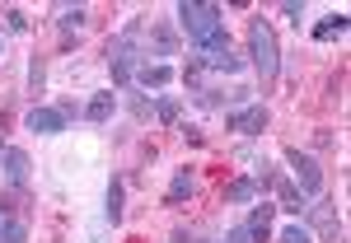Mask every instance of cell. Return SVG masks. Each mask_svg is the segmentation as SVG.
<instances>
[{
	"mask_svg": "<svg viewBox=\"0 0 351 243\" xmlns=\"http://www.w3.org/2000/svg\"><path fill=\"white\" fill-rule=\"evenodd\" d=\"M150 47H155V56H173V52H178L173 28H169V24H155V28H150ZM150 47H145V61H150Z\"/></svg>",
	"mask_w": 351,
	"mask_h": 243,
	"instance_id": "17",
	"label": "cell"
},
{
	"mask_svg": "<svg viewBox=\"0 0 351 243\" xmlns=\"http://www.w3.org/2000/svg\"><path fill=\"white\" fill-rule=\"evenodd\" d=\"M43 84H47V61H43V56H33V61H28V89H33V94H43Z\"/></svg>",
	"mask_w": 351,
	"mask_h": 243,
	"instance_id": "22",
	"label": "cell"
},
{
	"mask_svg": "<svg viewBox=\"0 0 351 243\" xmlns=\"http://www.w3.org/2000/svg\"><path fill=\"white\" fill-rule=\"evenodd\" d=\"M173 243H192V234L188 229H173Z\"/></svg>",
	"mask_w": 351,
	"mask_h": 243,
	"instance_id": "28",
	"label": "cell"
},
{
	"mask_svg": "<svg viewBox=\"0 0 351 243\" xmlns=\"http://www.w3.org/2000/svg\"><path fill=\"white\" fill-rule=\"evenodd\" d=\"M304 216H309V225H304L309 234H319L324 243H347V225L337 220V211H332V206H309Z\"/></svg>",
	"mask_w": 351,
	"mask_h": 243,
	"instance_id": "6",
	"label": "cell"
},
{
	"mask_svg": "<svg viewBox=\"0 0 351 243\" xmlns=\"http://www.w3.org/2000/svg\"><path fill=\"white\" fill-rule=\"evenodd\" d=\"M173 75H178V71H173L169 61H145V66L136 71V84H141V89H169Z\"/></svg>",
	"mask_w": 351,
	"mask_h": 243,
	"instance_id": "9",
	"label": "cell"
},
{
	"mask_svg": "<svg viewBox=\"0 0 351 243\" xmlns=\"http://www.w3.org/2000/svg\"><path fill=\"white\" fill-rule=\"evenodd\" d=\"M112 112H117V94H94V99L84 103V117H89L94 127H104Z\"/></svg>",
	"mask_w": 351,
	"mask_h": 243,
	"instance_id": "15",
	"label": "cell"
},
{
	"mask_svg": "<svg viewBox=\"0 0 351 243\" xmlns=\"http://www.w3.org/2000/svg\"><path fill=\"white\" fill-rule=\"evenodd\" d=\"M5 150H10V145H5V140H0V159H5Z\"/></svg>",
	"mask_w": 351,
	"mask_h": 243,
	"instance_id": "29",
	"label": "cell"
},
{
	"mask_svg": "<svg viewBox=\"0 0 351 243\" xmlns=\"http://www.w3.org/2000/svg\"><path fill=\"white\" fill-rule=\"evenodd\" d=\"M192 192H197V173H192V168H178L173 183H169V192H164V206H183Z\"/></svg>",
	"mask_w": 351,
	"mask_h": 243,
	"instance_id": "14",
	"label": "cell"
},
{
	"mask_svg": "<svg viewBox=\"0 0 351 243\" xmlns=\"http://www.w3.org/2000/svg\"><path fill=\"white\" fill-rule=\"evenodd\" d=\"M84 24H89V5H61L56 10V28L66 42H71V33H84Z\"/></svg>",
	"mask_w": 351,
	"mask_h": 243,
	"instance_id": "12",
	"label": "cell"
},
{
	"mask_svg": "<svg viewBox=\"0 0 351 243\" xmlns=\"http://www.w3.org/2000/svg\"><path fill=\"white\" fill-rule=\"evenodd\" d=\"M178 28L188 33V42L197 52L220 42V38H230L225 33V19H220V5H202V0H183L178 5Z\"/></svg>",
	"mask_w": 351,
	"mask_h": 243,
	"instance_id": "1",
	"label": "cell"
},
{
	"mask_svg": "<svg viewBox=\"0 0 351 243\" xmlns=\"http://www.w3.org/2000/svg\"><path fill=\"white\" fill-rule=\"evenodd\" d=\"M0 243H28V220L24 216H0Z\"/></svg>",
	"mask_w": 351,
	"mask_h": 243,
	"instance_id": "20",
	"label": "cell"
},
{
	"mask_svg": "<svg viewBox=\"0 0 351 243\" xmlns=\"http://www.w3.org/2000/svg\"><path fill=\"white\" fill-rule=\"evenodd\" d=\"M286 164H291V173H295L300 196H319V192H324V168H319L314 155H304V150H286Z\"/></svg>",
	"mask_w": 351,
	"mask_h": 243,
	"instance_id": "4",
	"label": "cell"
},
{
	"mask_svg": "<svg viewBox=\"0 0 351 243\" xmlns=\"http://www.w3.org/2000/svg\"><path fill=\"white\" fill-rule=\"evenodd\" d=\"M248 56H253V71L263 80V94H267L281 75V47H276V33L267 19H248Z\"/></svg>",
	"mask_w": 351,
	"mask_h": 243,
	"instance_id": "2",
	"label": "cell"
},
{
	"mask_svg": "<svg viewBox=\"0 0 351 243\" xmlns=\"http://www.w3.org/2000/svg\"><path fill=\"white\" fill-rule=\"evenodd\" d=\"M271 220H276V206H271V201H253V211H248V220H243V229L253 234V243H267Z\"/></svg>",
	"mask_w": 351,
	"mask_h": 243,
	"instance_id": "8",
	"label": "cell"
},
{
	"mask_svg": "<svg viewBox=\"0 0 351 243\" xmlns=\"http://www.w3.org/2000/svg\"><path fill=\"white\" fill-rule=\"evenodd\" d=\"M267 122H271V108H267V103H243V108L225 112V131L243 136V140H258V136L267 131Z\"/></svg>",
	"mask_w": 351,
	"mask_h": 243,
	"instance_id": "3",
	"label": "cell"
},
{
	"mask_svg": "<svg viewBox=\"0 0 351 243\" xmlns=\"http://www.w3.org/2000/svg\"><path fill=\"white\" fill-rule=\"evenodd\" d=\"M281 14H286V19H304V5H300V0H286V5H281Z\"/></svg>",
	"mask_w": 351,
	"mask_h": 243,
	"instance_id": "27",
	"label": "cell"
},
{
	"mask_svg": "<svg viewBox=\"0 0 351 243\" xmlns=\"http://www.w3.org/2000/svg\"><path fill=\"white\" fill-rule=\"evenodd\" d=\"M347 28H351L347 14H328V19H319V24H314V42H332V38H342Z\"/></svg>",
	"mask_w": 351,
	"mask_h": 243,
	"instance_id": "19",
	"label": "cell"
},
{
	"mask_svg": "<svg viewBox=\"0 0 351 243\" xmlns=\"http://www.w3.org/2000/svg\"><path fill=\"white\" fill-rule=\"evenodd\" d=\"M276 211H291V216H304L309 211V196H300L295 183H286V178H276Z\"/></svg>",
	"mask_w": 351,
	"mask_h": 243,
	"instance_id": "13",
	"label": "cell"
},
{
	"mask_svg": "<svg viewBox=\"0 0 351 243\" xmlns=\"http://www.w3.org/2000/svg\"><path fill=\"white\" fill-rule=\"evenodd\" d=\"M225 201H230V206H248V201H263V192H258L253 178H234V183L225 188Z\"/></svg>",
	"mask_w": 351,
	"mask_h": 243,
	"instance_id": "16",
	"label": "cell"
},
{
	"mask_svg": "<svg viewBox=\"0 0 351 243\" xmlns=\"http://www.w3.org/2000/svg\"><path fill=\"white\" fill-rule=\"evenodd\" d=\"M220 243H253V234H248L243 225H230V229H225V239H220Z\"/></svg>",
	"mask_w": 351,
	"mask_h": 243,
	"instance_id": "26",
	"label": "cell"
},
{
	"mask_svg": "<svg viewBox=\"0 0 351 243\" xmlns=\"http://www.w3.org/2000/svg\"><path fill=\"white\" fill-rule=\"evenodd\" d=\"M122 216H127V183L112 173L108 178V196H104V220H108V225H122Z\"/></svg>",
	"mask_w": 351,
	"mask_h": 243,
	"instance_id": "11",
	"label": "cell"
},
{
	"mask_svg": "<svg viewBox=\"0 0 351 243\" xmlns=\"http://www.w3.org/2000/svg\"><path fill=\"white\" fill-rule=\"evenodd\" d=\"M276 243H314V234H309L304 225H286V229L276 234Z\"/></svg>",
	"mask_w": 351,
	"mask_h": 243,
	"instance_id": "23",
	"label": "cell"
},
{
	"mask_svg": "<svg viewBox=\"0 0 351 243\" xmlns=\"http://www.w3.org/2000/svg\"><path fill=\"white\" fill-rule=\"evenodd\" d=\"M141 66H145L141 56H112V61H108V71H112V84H122V89H127V84L136 80V71H141Z\"/></svg>",
	"mask_w": 351,
	"mask_h": 243,
	"instance_id": "18",
	"label": "cell"
},
{
	"mask_svg": "<svg viewBox=\"0 0 351 243\" xmlns=\"http://www.w3.org/2000/svg\"><path fill=\"white\" fill-rule=\"evenodd\" d=\"M24 127H28V131H38V136H61V131H71V122H66L56 108H43V103H33V108L24 112Z\"/></svg>",
	"mask_w": 351,
	"mask_h": 243,
	"instance_id": "7",
	"label": "cell"
},
{
	"mask_svg": "<svg viewBox=\"0 0 351 243\" xmlns=\"http://www.w3.org/2000/svg\"><path fill=\"white\" fill-rule=\"evenodd\" d=\"M0 56H5V42H0Z\"/></svg>",
	"mask_w": 351,
	"mask_h": 243,
	"instance_id": "30",
	"label": "cell"
},
{
	"mask_svg": "<svg viewBox=\"0 0 351 243\" xmlns=\"http://www.w3.org/2000/svg\"><path fill=\"white\" fill-rule=\"evenodd\" d=\"M127 103H132V112H136V117H150V112H155V103H150L145 94H132Z\"/></svg>",
	"mask_w": 351,
	"mask_h": 243,
	"instance_id": "25",
	"label": "cell"
},
{
	"mask_svg": "<svg viewBox=\"0 0 351 243\" xmlns=\"http://www.w3.org/2000/svg\"><path fill=\"white\" fill-rule=\"evenodd\" d=\"M5 28H10V33H28L24 10H14V5H10V10H5Z\"/></svg>",
	"mask_w": 351,
	"mask_h": 243,
	"instance_id": "24",
	"label": "cell"
},
{
	"mask_svg": "<svg viewBox=\"0 0 351 243\" xmlns=\"http://www.w3.org/2000/svg\"><path fill=\"white\" fill-rule=\"evenodd\" d=\"M0 168H5V183H10L14 192H24V188H28V168H33V164H28L24 150H5Z\"/></svg>",
	"mask_w": 351,
	"mask_h": 243,
	"instance_id": "10",
	"label": "cell"
},
{
	"mask_svg": "<svg viewBox=\"0 0 351 243\" xmlns=\"http://www.w3.org/2000/svg\"><path fill=\"white\" fill-rule=\"evenodd\" d=\"M178 99H155V122H160V127H173V122H178Z\"/></svg>",
	"mask_w": 351,
	"mask_h": 243,
	"instance_id": "21",
	"label": "cell"
},
{
	"mask_svg": "<svg viewBox=\"0 0 351 243\" xmlns=\"http://www.w3.org/2000/svg\"><path fill=\"white\" fill-rule=\"evenodd\" d=\"M192 61H197L202 71H225V75H239V71H243V56H234L230 38H220V42H211V47H202Z\"/></svg>",
	"mask_w": 351,
	"mask_h": 243,
	"instance_id": "5",
	"label": "cell"
}]
</instances>
